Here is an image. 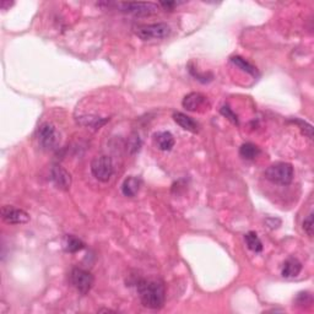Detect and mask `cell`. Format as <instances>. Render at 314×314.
<instances>
[{"label": "cell", "mask_w": 314, "mask_h": 314, "mask_svg": "<svg viewBox=\"0 0 314 314\" xmlns=\"http://www.w3.org/2000/svg\"><path fill=\"white\" fill-rule=\"evenodd\" d=\"M37 141L42 149L45 150H55L60 142L59 132L57 130L53 124L46 122L41 124L37 129Z\"/></svg>", "instance_id": "cell-2"}, {"label": "cell", "mask_w": 314, "mask_h": 314, "mask_svg": "<svg viewBox=\"0 0 314 314\" xmlns=\"http://www.w3.org/2000/svg\"><path fill=\"white\" fill-rule=\"evenodd\" d=\"M173 119L179 127H182L184 130H188V132L191 133H197L198 132V123L194 121L193 118H190L189 115L184 114V113L181 112H176L173 114Z\"/></svg>", "instance_id": "cell-13"}, {"label": "cell", "mask_w": 314, "mask_h": 314, "mask_svg": "<svg viewBox=\"0 0 314 314\" xmlns=\"http://www.w3.org/2000/svg\"><path fill=\"white\" fill-rule=\"evenodd\" d=\"M231 62L233 63L234 65H237L240 69H242L243 71L248 72V74H251V75H257V68L253 66L249 62H247L246 59H243L242 57H238V55L232 57Z\"/></svg>", "instance_id": "cell-18"}, {"label": "cell", "mask_w": 314, "mask_h": 314, "mask_svg": "<svg viewBox=\"0 0 314 314\" xmlns=\"http://www.w3.org/2000/svg\"><path fill=\"white\" fill-rule=\"evenodd\" d=\"M155 146L161 151H171L174 146V138L170 132H160L153 135Z\"/></svg>", "instance_id": "cell-11"}, {"label": "cell", "mask_w": 314, "mask_h": 314, "mask_svg": "<svg viewBox=\"0 0 314 314\" xmlns=\"http://www.w3.org/2000/svg\"><path fill=\"white\" fill-rule=\"evenodd\" d=\"M141 183V179L139 177H128L122 184V191L126 197H135L140 190Z\"/></svg>", "instance_id": "cell-12"}, {"label": "cell", "mask_w": 314, "mask_h": 314, "mask_svg": "<svg viewBox=\"0 0 314 314\" xmlns=\"http://www.w3.org/2000/svg\"><path fill=\"white\" fill-rule=\"evenodd\" d=\"M2 217L3 220L10 225H22L30 221L28 214L21 209L13 208L10 205H4L2 208Z\"/></svg>", "instance_id": "cell-8"}, {"label": "cell", "mask_w": 314, "mask_h": 314, "mask_svg": "<svg viewBox=\"0 0 314 314\" xmlns=\"http://www.w3.org/2000/svg\"><path fill=\"white\" fill-rule=\"evenodd\" d=\"M308 296H310V295L307 292L299 293V295L297 296V298H296V302H297L298 304H301V306H304V304H310L312 303V299H308V301L306 299Z\"/></svg>", "instance_id": "cell-22"}, {"label": "cell", "mask_w": 314, "mask_h": 314, "mask_svg": "<svg viewBox=\"0 0 314 314\" xmlns=\"http://www.w3.org/2000/svg\"><path fill=\"white\" fill-rule=\"evenodd\" d=\"M260 153V149L252 142H246L240 147V155L244 160H254Z\"/></svg>", "instance_id": "cell-16"}, {"label": "cell", "mask_w": 314, "mask_h": 314, "mask_svg": "<svg viewBox=\"0 0 314 314\" xmlns=\"http://www.w3.org/2000/svg\"><path fill=\"white\" fill-rule=\"evenodd\" d=\"M244 240H246L247 246L251 251L259 253L263 251V243H261L260 238L258 237V234L255 232H248L246 236H244Z\"/></svg>", "instance_id": "cell-17"}, {"label": "cell", "mask_w": 314, "mask_h": 314, "mask_svg": "<svg viewBox=\"0 0 314 314\" xmlns=\"http://www.w3.org/2000/svg\"><path fill=\"white\" fill-rule=\"evenodd\" d=\"M183 107L190 112H200V110L208 109L209 101L205 95L200 94V92H191V94L187 95L183 100Z\"/></svg>", "instance_id": "cell-9"}, {"label": "cell", "mask_w": 314, "mask_h": 314, "mask_svg": "<svg viewBox=\"0 0 314 314\" xmlns=\"http://www.w3.org/2000/svg\"><path fill=\"white\" fill-rule=\"evenodd\" d=\"M265 176L270 182L275 184L289 185L293 179V167L292 165L286 162H278L267 168Z\"/></svg>", "instance_id": "cell-3"}, {"label": "cell", "mask_w": 314, "mask_h": 314, "mask_svg": "<svg viewBox=\"0 0 314 314\" xmlns=\"http://www.w3.org/2000/svg\"><path fill=\"white\" fill-rule=\"evenodd\" d=\"M85 248V243L80 240V238L75 237V236H66L64 240V249L69 253H76L81 249Z\"/></svg>", "instance_id": "cell-15"}, {"label": "cell", "mask_w": 314, "mask_h": 314, "mask_svg": "<svg viewBox=\"0 0 314 314\" xmlns=\"http://www.w3.org/2000/svg\"><path fill=\"white\" fill-rule=\"evenodd\" d=\"M303 229L309 237H313V214L308 215L307 219L303 221Z\"/></svg>", "instance_id": "cell-21"}, {"label": "cell", "mask_w": 314, "mask_h": 314, "mask_svg": "<svg viewBox=\"0 0 314 314\" xmlns=\"http://www.w3.org/2000/svg\"><path fill=\"white\" fill-rule=\"evenodd\" d=\"M293 123L301 127V130L304 133V135H307L308 138L312 139L313 128H312V126H310V124H308L307 122H304V121H301V119H295V121H293Z\"/></svg>", "instance_id": "cell-19"}, {"label": "cell", "mask_w": 314, "mask_h": 314, "mask_svg": "<svg viewBox=\"0 0 314 314\" xmlns=\"http://www.w3.org/2000/svg\"><path fill=\"white\" fill-rule=\"evenodd\" d=\"M136 36L142 41H153L166 38L171 33V27L164 22L139 26L135 30Z\"/></svg>", "instance_id": "cell-4"}, {"label": "cell", "mask_w": 314, "mask_h": 314, "mask_svg": "<svg viewBox=\"0 0 314 314\" xmlns=\"http://www.w3.org/2000/svg\"><path fill=\"white\" fill-rule=\"evenodd\" d=\"M51 178L55 184V187L62 189V190H68L70 188L71 176L62 166H53L52 167Z\"/></svg>", "instance_id": "cell-10"}, {"label": "cell", "mask_w": 314, "mask_h": 314, "mask_svg": "<svg viewBox=\"0 0 314 314\" xmlns=\"http://www.w3.org/2000/svg\"><path fill=\"white\" fill-rule=\"evenodd\" d=\"M118 7L123 13L135 16H150L159 11V7L153 3H119Z\"/></svg>", "instance_id": "cell-7"}, {"label": "cell", "mask_w": 314, "mask_h": 314, "mask_svg": "<svg viewBox=\"0 0 314 314\" xmlns=\"http://www.w3.org/2000/svg\"><path fill=\"white\" fill-rule=\"evenodd\" d=\"M138 293L141 303L151 309H160L164 307L166 290L161 281L142 280L138 284Z\"/></svg>", "instance_id": "cell-1"}, {"label": "cell", "mask_w": 314, "mask_h": 314, "mask_svg": "<svg viewBox=\"0 0 314 314\" xmlns=\"http://www.w3.org/2000/svg\"><path fill=\"white\" fill-rule=\"evenodd\" d=\"M160 5H161L164 9H166V10H172L176 5H178V3L177 2H161L160 3Z\"/></svg>", "instance_id": "cell-23"}, {"label": "cell", "mask_w": 314, "mask_h": 314, "mask_svg": "<svg viewBox=\"0 0 314 314\" xmlns=\"http://www.w3.org/2000/svg\"><path fill=\"white\" fill-rule=\"evenodd\" d=\"M302 270V264L296 259V258H289L284 263L283 266V274L284 278H296Z\"/></svg>", "instance_id": "cell-14"}, {"label": "cell", "mask_w": 314, "mask_h": 314, "mask_svg": "<svg viewBox=\"0 0 314 314\" xmlns=\"http://www.w3.org/2000/svg\"><path fill=\"white\" fill-rule=\"evenodd\" d=\"M221 114L225 115V117L229 119V121H231L233 124H237L238 126V123H240V122H238L237 114H236L233 110L229 108L228 106H223L222 108H221Z\"/></svg>", "instance_id": "cell-20"}, {"label": "cell", "mask_w": 314, "mask_h": 314, "mask_svg": "<svg viewBox=\"0 0 314 314\" xmlns=\"http://www.w3.org/2000/svg\"><path fill=\"white\" fill-rule=\"evenodd\" d=\"M11 5H13V3L7 2V0H3L2 4H0V7H2L3 10H7V9H8V8H10Z\"/></svg>", "instance_id": "cell-24"}, {"label": "cell", "mask_w": 314, "mask_h": 314, "mask_svg": "<svg viewBox=\"0 0 314 314\" xmlns=\"http://www.w3.org/2000/svg\"><path fill=\"white\" fill-rule=\"evenodd\" d=\"M91 172L97 181L108 182L113 174V164L110 157L97 156L91 162Z\"/></svg>", "instance_id": "cell-5"}, {"label": "cell", "mask_w": 314, "mask_h": 314, "mask_svg": "<svg viewBox=\"0 0 314 314\" xmlns=\"http://www.w3.org/2000/svg\"><path fill=\"white\" fill-rule=\"evenodd\" d=\"M70 281L72 286H74L78 292L83 293V295H86V293H89L90 290L92 289V286H94L95 279L94 275L90 271H87V270L75 267L70 272Z\"/></svg>", "instance_id": "cell-6"}]
</instances>
